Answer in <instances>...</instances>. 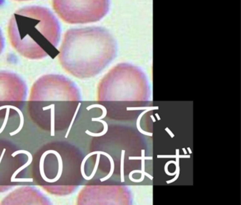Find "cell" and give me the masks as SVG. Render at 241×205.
Wrapping results in <instances>:
<instances>
[{"instance_id":"obj_17","label":"cell","mask_w":241,"mask_h":205,"mask_svg":"<svg viewBox=\"0 0 241 205\" xmlns=\"http://www.w3.org/2000/svg\"><path fill=\"white\" fill-rule=\"evenodd\" d=\"M155 116H156V117L157 120H158V121H160V120H161V117L159 116V115H158V113H156V114H155Z\"/></svg>"},{"instance_id":"obj_3","label":"cell","mask_w":241,"mask_h":205,"mask_svg":"<svg viewBox=\"0 0 241 205\" xmlns=\"http://www.w3.org/2000/svg\"><path fill=\"white\" fill-rule=\"evenodd\" d=\"M59 17L70 24H83L101 20L110 9V0H52Z\"/></svg>"},{"instance_id":"obj_2","label":"cell","mask_w":241,"mask_h":205,"mask_svg":"<svg viewBox=\"0 0 241 205\" xmlns=\"http://www.w3.org/2000/svg\"><path fill=\"white\" fill-rule=\"evenodd\" d=\"M115 47L111 33L103 28L70 29L65 33L60 47L59 62L73 75L89 74L108 61Z\"/></svg>"},{"instance_id":"obj_15","label":"cell","mask_w":241,"mask_h":205,"mask_svg":"<svg viewBox=\"0 0 241 205\" xmlns=\"http://www.w3.org/2000/svg\"><path fill=\"white\" fill-rule=\"evenodd\" d=\"M165 130H166V132L168 133L169 134V135L170 136H171V138H174V137H175V135H174V134L173 133H172V132H171V130H170L169 129V128H165Z\"/></svg>"},{"instance_id":"obj_14","label":"cell","mask_w":241,"mask_h":205,"mask_svg":"<svg viewBox=\"0 0 241 205\" xmlns=\"http://www.w3.org/2000/svg\"><path fill=\"white\" fill-rule=\"evenodd\" d=\"M176 155H158L157 158L158 159H166V158H175Z\"/></svg>"},{"instance_id":"obj_7","label":"cell","mask_w":241,"mask_h":205,"mask_svg":"<svg viewBox=\"0 0 241 205\" xmlns=\"http://www.w3.org/2000/svg\"><path fill=\"white\" fill-rule=\"evenodd\" d=\"M175 152H176V157H175V159H176V164H175V167H176V170L177 171V173L175 175V178H172V179L170 180H167L166 181V183L168 184H170L171 183H173L175 182V180H176L178 178H179V175H180V162H179V159L180 158L178 157V154H179V152H180V149H176V150H175Z\"/></svg>"},{"instance_id":"obj_10","label":"cell","mask_w":241,"mask_h":205,"mask_svg":"<svg viewBox=\"0 0 241 205\" xmlns=\"http://www.w3.org/2000/svg\"><path fill=\"white\" fill-rule=\"evenodd\" d=\"M100 157H101V154H99V153L97 154L96 162L95 166H94V169L93 170V172L91 173V174L90 175H89V176H87V178H86V180H91V179H92V178L94 177V175H95L96 173V171H97V169H98L99 162H100Z\"/></svg>"},{"instance_id":"obj_21","label":"cell","mask_w":241,"mask_h":205,"mask_svg":"<svg viewBox=\"0 0 241 205\" xmlns=\"http://www.w3.org/2000/svg\"><path fill=\"white\" fill-rule=\"evenodd\" d=\"M17 1H20V2H21V1H29V0H17Z\"/></svg>"},{"instance_id":"obj_13","label":"cell","mask_w":241,"mask_h":205,"mask_svg":"<svg viewBox=\"0 0 241 205\" xmlns=\"http://www.w3.org/2000/svg\"><path fill=\"white\" fill-rule=\"evenodd\" d=\"M151 107H127V111H136V110H145L149 109Z\"/></svg>"},{"instance_id":"obj_11","label":"cell","mask_w":241,"mask_h":205,"mask_svg":"<svg viewBox=\"0 0 241 205\" xmlns=\"http://www.w3.org/2000/svg\"><path fill=\"white\" fill-rule=\"evenodd\" d=\"M141 178H139V179H135V178H132V176H129L130 180L131 181H132V182H134V183H141V182H142L143 180H144L145 175H144V173H141Z\"/></svg>"},{"instance_id":"obj_12","label":"cell","mask_w":241,"mask_h":205,"mask_svg":"<svg viewBox=\"0 0 241 205\" xmlns=\"http://www.w3.org/2000/svg\"><path fill=\"white\" fill-rule=\"evenodd\" d=\"M4 38L3 35H2V31L0 30V54L2 52V49L4 48Z\"/></svg>"},{"instance_id":"obj_6","label":"cell","mask_w":241,"mask_h":205,"mask_svg":"<svg viewBox=\"0 0 241 205\" xmlns=\"http://www.w3.org/2000/svg\"><path fill=\"white\" fill-rule=\"evenodd\" d=\"M98 153L101 154H103V155H105V156H106L108 158L110 162H111V171H110L109 173L106 175V177H104L103 178H101V180H100L101 182H103V181L107 180L108 179H109V178L112 176V174H113L114 171H115V162H114L113 159L112 158V157L109 154L107 153V152H102V151H98Z\"/></svg>"},{"instance_id":"obj_19","label":"cell","mask_w":241,"mask_h":205,"mask_svg":"<svg viewBox=\"0 0 241 205\" xmlns=\"http://www.w3.org/2000/svg\"><path fill=\"white\" fill-rule=\"evenodd\" d=\"M187 150H188V153H189L190 154H191L192 153V150H191V149H190V148H187Z\"/></svg>"},{"instance_id":"obj_16","label":"cell","mask_w":241,"mask_h":205,"mask_svg":"<svg viewBox=\"0 0 241 205\" xmlns=\"http://www.w3.org/2000/svg\"><path fill=\"white\" fill-rule=\"evenodd\" d=\"M178 157H179V158H183V159H185V158L189 159V158H190V155H187V154L179 155V154H178Z\"/></svg>"},{"instance_id":"obj_4","label":"cell","mask_w":241,"mask_h":205,"mask_svg":"<svg viewBox=\"0 0 241 205\" xmlns=\"http://www.w3.org/2000/svg\"><path fill=\"white\" fill-rule=\"evenodd\" d=\"M158 109H159L158 107H151L149 109H145L142 113H141L140 115L138 116L137 120V130L139 131V133H141V134H144V135H148V136H151V137L153 136L152 133L146 132V131H144V130H143L142 129H141V127H140V121H141V117H142L145 114H146V113H147L148 112L154 111V110H158Z\"/></svg>"},{"instance_id":"obj_20","label":"cell","mask_w":241,"mask_h":205,"mask_svg":"<svg viewBox=\"0 0 241 205\" xmlns=\"http://www.w3.org/2000/svg\"><path fill=\"white\" fill-rule=\"evenodd\" d=\"M182 151H183V152H184V154H187V149H186L185 148H182Z\"/></svg>"},{"instance_id":"obj_8","label":"cell","mask_w":241,"mask_h":205,"mask_svg":"<svg viewBox=\"0 0 241 205\" xmlns=\"http://www.w3.org/2000/svg\"><path fill=\"white\" fill-rule=\"evenodd\" d=\"M93 108H100L102 109V111H103V114H102L101 116L97 118V119H104V118H106V115H107V109L104 106H103V105H101V104H92V105H90V106L88 107H86V109H87L88 111H89V110H91V109H93Z\"/></svg>"},{"instance_id":"obj_5","label":"cell","mask_w":241,"mask_h":205,"mask_svg":"<svg viewBox=\"0 0 241 205\" xmlns=\"http://www.w3.org/2000/svg\"><path fill=\"white\" fill-rule=\"evenodd\" d=\"M91 121H98V122H101V123H103V126H104L103 130L102 131L101 133H93L90 132V131L87 130H86V133L88 134V135L92 136V137H101V136L106 135V133L108 132V123H107V122L105 121H103V120H102V119H98L97 118H92V119H91Z\"/></svg>"},{"instance_id":"obj_9","label":"cell","mask_w":241,"mask_h":205,"mask_svg":"<svg viewBox=\"0 0 241 205\" xmlns=\"http://www.w3.org/2000/svg\"><path fill=\"white\" fill-rule=\"evenodd\" d=\"M125 150H122L121 152V161H120V175H121V182H125V175H124V160H125Z\"/></svg>"},{"instance_id":"obj_1","label":"cell","mask_w":241,"mask_h":205,"mask_svg":"<svg viewBox=\"0 0 241 205\" xmlns=\"http://www.w3.org/2000/svg\"><path fill=\"white\" fill-rule=\"evenodd\" d=\"M60 34L58 20L43 7H26L17 10L8 25L12 45L22 56L31 59L55 56Z\"/></svg>"},{"instance_id":"obj_18","label":"cell","mask_w":241,"mask_h":205,"mask_svg":"<svg viewBox=\"0 0 241 205\" xmlns=\"http://www.w3.org/2000/svg\"><path fill=\"white\" fill-rule=\"evenodd\" d=\"M151 119H152L153 122H156V119H155V118H154V116L153 115H151Z\"/></svg>"}]
</instances>
